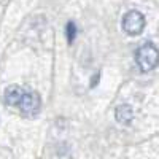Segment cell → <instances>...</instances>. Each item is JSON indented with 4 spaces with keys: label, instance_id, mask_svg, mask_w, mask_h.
<instances>
[{
    "label": "cell",
    "instance_id": "obj_4",
    "mask_svg": "<svg viewBox=\"0 0 159 159\" xmlns=\"http://www.w3.org/2000/svg\"><path fill=\"white\" fill-rule=\"evenodd\" d=\"M115 118H116V121L121 123V124H130V121L134 119V110H132V107L127 103L118 105L116 110H115Z\"/></svg>",
    "mask_w": 159,
    "mask_h": 159
},
{
    "label": "cell",
    "instance_id": "obj_6",
    "mask_svg": "<svg viewBox=\"0 0 159 159\" xmlns=\"http://www.w3.org/2000/svg\"><path fill=\"white\" fill-rule=\"evenodd\" d=\"M75 37H76V25H75V22H69L67 24V40H69V43L73 42Z\"/></svg>",
    "mask_w": 159,
    "mask_h": 159
},
{
    "label": "cell",
    "instance_id": "obj_2",
    "mask_svg": "<svg viewBox=\"0 0 159 159\" xmlns=\"http://www.w3.org/2000/svg\"><path fill=\"white\" fill-rule=\"evenodd\" d=\"M145 29V16L137 10H130L123 18V30L127 35H139Z\"/></svg>",
    "mask_w": 159,
    "mask_h": 159
},
{
    "label": "cell",
    "instance_id": "obj_5",
    "mask_svg": "<svg viewBox=\"0 0 159 159\" xmlns=\"http://www.w3.org/2000/svg\"><path fill=\"white\" fill-rule=\"evenodd\" d=\"M24 91L25 89L19 88V86H8L5 89V103L10 105V107H16V103L19 102Z\"/></svg>",
    "mask_w": 159,
    "mask_h": 159
},
{
    "label": "cell",
    "instance_id": "obj_3",
    "mask_svg": "<svg viewBox=\"0 0 159 159\" xmlns=\"http://www.w3.org/2000/svg\"><path fill=\"white\" fill-rule=\"evenodd\" d=\"M40 105H42V99H40L37 92L24 91L19 102L16 103V108H19L25 115H35L40 110Z\"/></svg>",
    "mask_w": 159,
    "mask_h": 159
},
{
    "label": "cell",
    "instance_id": "obj_1",
    "mask_svg": "<svg viewBox=\"0 0 159 159\" xmlns=\"http://www.w3.org/2000/svg\"><path fill=\"white\" fill-rule=\"evenodd\" d=\"M135 61L143 72L153 70L157 65V48L154 46V43L147 42L140 45L135 51Z\"/></svg>",
    "mask_w": 159,
    "mask_h": 159
}]
</instances>
